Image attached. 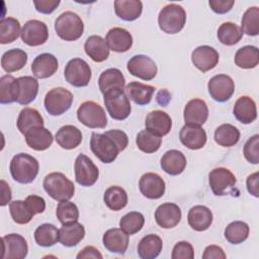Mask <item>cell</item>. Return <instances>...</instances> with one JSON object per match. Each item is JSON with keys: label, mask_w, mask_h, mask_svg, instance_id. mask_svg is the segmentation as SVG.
Listing matches in <instances>:
<instances>
[{"label": "cell", "mask_w": 259, "mask_h": 259, "mask_svg": "<svg viewBox=\"0 0 259 259\" xmlns=\"http://www.w3.org/2000/svg\"><path fill=\"white\" fill-rule=\"evenodd\" d=\"M128 144L127 135L120 130H110L104 134L92 133L90 149L103 163H112Z\"/></svg>", "instance_id": "1"}, {"label": "cell", "mask_w": 259, "mask_h": 259, "mask_svg": "<svg viewBox=\"0 0 259 259\" xmlns=\"http://www.w3.org/2000/svg\"><path fill=\"white\" fill-rule=\"evenodd\" d=\"M9 169L15 181L27 184L31 183L37 176L39 165L34 157L25 153H19L12 158Z\"/></svg>", "instance_id": "2"}, {"label": "cell", "mask_w": 259, "mask_h": 259, "mask_svg": "<svg viewBox=\"0 0 259 259\" xmlns=\"http://www.w3.org/2000/svg\"><path fill=\"white\" fill-rule=\"evenodd\" d=\"M46 192L57 201L69 200L74 196V183L61 172H52L48 174L42 182Z\"/></svg>", "instance_id": "3"}, {"label": "cell", "mask_w": 259, "mask_h": 259, "mask_svg": "<svg viewBox=\"0 0 259 259\" xmlns=\"http://www.w3.org/2000/svg\"><path fill=\"white\" fill-rule=\"evenodd\" d=\"M186 22V12L178 4L171 3L164 6L159 12L158 24L162 31L168 34H175L182 30Z\"/></svg>", "instance_id": "4"}, {"label": "cell", "mask_w": 259, "mask_h": 259, "mask_svg": "<svg viewBox=\"0 0 259 259\" xmlns=\"http://www.w3.org/2000/svg\"><path fill=\"white\" fill-rule=\"evenodd\" d=\"M55 30L59 37L67 41L77 40L84 31L81 17L72 11L63 12L55 21Z\"/></svg>", "instance_id": "5"}, {"label": "cell", "mask_w": 259, "mask_h": 259, "mask_svg": "<svg viewBox=\"0 0 259 259\" xmlns=\"http://www.w3.org/2000/svg\"><path fill=\"white\" fill-rule=\"evenodd\" d=\"M79 121L90 128H103L107 124V117L104 109L98 103L88 100L81 103L77 109Z\"/></svg>", "instance_id": "6"}, {"label": "cell", "mask_w": 259, "mask_h": 259, "mask_svg": "<svg viewBox=\"0 0 259 259\" xmlns=\"http://www.w3.org/2000/svg\"><path fill=\"white\" fill-rule=\"evenodd\" d=\"M45 108L51 115L58 116L65 113L73 103V94L66 88L51 89L45 97Z\"/></svg>", "instance_id": "7"}, {"label": "cell", "mask_w": 259, "mask_h": 259, "mask_svg": "<svg viewBox=\"0 0 259 259\" xmlns=\"http://www.w3.org/2000/svg\"><path fill=\"white\" fill-rule=\"evenodd\" d=\"M103 97L107 112L113 119L123 120L130 115L132 106L124 90L109 91Z\"/></svg>", "instance_id": "8"}, {"label": "cell", "mask_w": 259, "mask_h": 259, "mask_svg": "<svg viewBox=\"0 0 259 259\" xmlns=\"http://www.w3.org/2000/svg\"><path fill=\"white\" fill-rule=\"evenodd\" d=\"M91 69L86 61L80 58L70 60L64 70L66 81L75 87H85L91 80Z\"/></svg>", "instance_id": "9"}, {"label": "cell", "mask_w": 259, "mask_h": 259, "mask_svg": "<svg viewBox=\"0 0 259 259\" xmlns=\"http://www.w3.org/2000/svg\"><path fill=\"white\" fill-rule=\"evenodd\" d=\"M208 181L213 194L223 196L233 192L237 179L229 169L219 167L212 169L209 172Z\"/></svg>", "instance_id": "10"}, {"label": "cell", "mask_w": 259, "mask_h": 259, "mask_svg": "<svg viewBox=\"0 0 259 259\" xmlns=\"http://www.w3.org/2000/svg\"><path fill=\"white\" fill-rule=\"evenodd\" d=\"M75 179L81 186H92L99 177V170L95 164L84 154H80L75 160Z\"/></svg>", "instance_id": "11"}, {"label": "cell", "mask_w": 259, "mask_h": 259, "mask_svg": "<svg viewBox=\"0 0 259 259\" xmlns=\"http://www.w3.org/2000/svg\"><path fill=\"white\" fill-rule=\"evenodd\" d=\"M22 41L30 47L44 45L49 38V29L45 22L36 19L28 20L21 29Z\"/></svg>", "instance_id": "12"}, {"label": "cell", "mask_w": 259, "mask_h": 259, "mask_svg": "<svg viewBox=\"0 0 259 259\" xmlns=\"http://www.w3.org/2000/svg\"><path fill=\"white\" fill-rule=\"evenodd\" d=\"M207 89L213 100L218 102H226L234 94L235 83L230 76L219 74L210 78L207 83Z\"/></svg>", "instance_id": "13"}, {"label": "cell", "mask_w": 259, "mask_h": 259, "mask_svg": "<svg viewBox=\"0 0 259 259\" xmlns=\"http://www.w3.org/2000/svg\"><path fill=\"white\" fill-rule=\"evenodd\" d=\"M126 69L133 76L146 81L154 79L158 72L155 62L145 55H136L132 57L127 62Z\"/></svg>", "instance_id": "14"}, {"label": "cell", "mask_w": 259, "mask_h": 259, "mask_svg": "<svg viewBox=\"0 0 259 259\" xmlns=\"http://www.w3.org/2000/svg\"><path fill=\"white\" fill-rule=\"evenodd\" d=\"M2 245L3 259H23L27 255L26 240L19 234H9L2 237Z\"/></svg>", "instance_id": "15"}, {"label": "cell", "mask_w": 259, "mask_h": 259, "mask_svg": "<svg viewBox=\"0 0 259 259\" xmlns=\"http://www.w3.org/2000/svg\"><path fill=\"white\" fill-rule=\"evenodd\" d=\"M165 182L163 178L153 172H148L142 175L139 181L141 193L150 199H158L165 193Z\"/></svg>", "instance_id": "16"}, {"label": "cell", "mask_w": 259, "mask_h": 259, "mask_svg": "<svg viewBox=\"0 0 259 259\" xmlns=\"http://www.w3.org/2000/svg\"><path fill=\"white\" fill-rule=\"evenodd\" d=\"M219 53L209 46H199L191 54V62L199 71L207 72L219 63Z\"/></svg>", "instance_id": "17"}, {"label": "cell", "mask_w": 259, "mask_h": 259, "mask_svg": "<svg viewBox=\"0 0 259 259\" xmlns=\"http://www.w3.org/2000/svg\"><path fill=\"white\" fill-rule=\"evenodd\" d=\"M183 116L185 124L202 125L208 117V107L205 101L199 98L189 100L184 107Z\"/></svg>", "instance_id": "18"}, {"label": "cell", "mask_w": 259, "mask_h": 259, "mask_svg": "<svg viewBox=\"0 0 259 259\" xmlns=\"http://www.w3.org/2000/svg\"><path fill=\"white\" fill-rule=\"evenodd\" d=\"M179 139L186 148L190 150H198L204 147L207 137L205 131L201 126L185 124L180 130Z\"/></svg>", "instance_id": "19"}, {"label": "cell", "mask_w": 259, "mask_h": 259, "mask_svg": "<svg viewBox=\"0 0 259 259\" xmlns=\"http://www.w3.org/2000/svg\"><path fill=\"white\" fill-rule=\"evenodd\" d=\"M155 220L163 229L174 228L181 220V209L177 204L172 202L162 203L155 211Z\"/></svg>", "instance_id": "20"}, {"label": "cell", "mask_w": 259, "mask_h": 259, "mask_svg": "<svg viewBox=\"0 0 259 259\" xmlns=\"http://www.w3.org/2000/svg\"><path fill=\"white\" fill-rule=\"evenodd\" d=\"M146 130L159 137L169 134L172 127V119L168 113L162 110L151 111L145 121Z\"/></svg>", "instance_id": "21"}, {"label": "cell", "mask_w": 259, "mask_h": 259, "mask_svg": "<svg viewBox=\"0 0 259 259\" xmlns=\"http://www.w3.org/2000/svg\"><path fill=\"white\" fill-rule=\"evenodd\" d=\"M102 243L109 252L124 254L128 247L130 238L128 235L121 229L113 228L107 230L104 233L102 237Z\"/></svg>", "instance_id": "22"}, {"label": "cell", "mask_w": 259, "mask_h": 259, "mask_svg": "<svg viewBox=\"0 0 259 259\" xmlns=\"http://www.w3.org/2000/svg\"><path fill=\"white\" fill-rule=\"evenodd\" d=\"M105 41L109 50L116 53H124L132 48L133 36L122 27H113L106 33Z\"/></svg>", "instance_id": "23"}, {"label": "cell", "mask_w": 259, "mask_h": 259, "mask_svg": "<svg viewBox=\"0 0 259 259\" xmlns=\"http://www.w3.org/2000/svg\"><path fill=\"white\" fill-rule=\"evenodd\" d=\"M59 64L57 58L49 53H44L35 57L31 64L32 74L39 79L53 76L58 70Z\"/></svg>", "instance_id": "24"}, {"label": "cell", "mask_w": 259, "mask_h": 259, "mask_svg": "<svg viewBox=\"0 0 259 259\" xmlns=\"http://www.w3.org/2000/svg\"><path fill=\"white\" fill-rule=\"evenodd\" d=\"M27 146L35 151H45L53 144L52 133L44 126H35L27 131L24 135Z\"/></svg>", "instance_id": "25"}, {"label": "cell", "mask_w": 259, "mask_h": 259, "mask_svg": "<svg viewBox=\"0 0 259 259\" xmlns=\"http://www.w3.org/2000/svg\"><path fill=\"white\" fill-rule=\"evenodd\" d=\"M125 79L120 70L116 68H110L103 71L98 79V85L101 93H105L113 90H124Z\"/></svg>", "instance_id": "26"}, {"label": "cell", "mask_w": 259, "mask_h": 259, "mask_svg": "<svg viewBox=\"0 0 259 259\" xmlns=\"http://www.w3.org/2000/svg\"><path fill=\"white\" fill-rule=\"evenodd\" d=\"M188 225L191 229L197 232L207 230L212 223V212L204 205H194L187 214Z\"/></svg>", "instance_id": "27"}, {"label": "cell", "mask_w": 259, "mask_h": 259, "mask_svg": "<svg viewBox=\"0 0 259 259\" xmlns=\"http://www.w3.org/2000/svg\"><path fill=\"white\" fill-rule=\"evenodd\" d=\"M233 113L238 121L245 124H249L257 118L256 103L249 96H241L235 102Z\"/></svg>", "instance_id": "28"}, {"label": "cell", "mask_w": 259, "mask_h": 259, "mask_svg": "<svg viewBox=\"0 0 259 259\" xmlns=\"http://www.w3.org/2000/svg\"><path fill=\"white\" fill-rule=\"evenodd\" d=\"M38 92V82L31 76L17 78V99L16 102L27 105L32 102Z\"/></svg>", "instance_id": "29"}, {"label": "cell", "mask_w": 259, "mask_h": 259, "mask_svg": "<svg viewBox=\"0 0 259 259\" xmlns=\"http://www.w3.org/2000/svg\"><path fill=\"white\" fill-rule=\"evenodd\" d=\"M186 163L187 161L184 154L178 150L167 151L160 161L162 170L173 176L181 174L186 167Z\"/></svg>", "instance_id": "30"}, {"label": "cell", "mask_w": 259, "mask_h": 259, "mask_svg": "<svg viewBox=\"0 0 259 259\" xmlns=\"http://www.w3.org/2000/svg\"><path fill=\"white\" fill-rule=\"evenodd\" d=\"M84 237V226L78 222L63 225L59 230V241L65 247H74L78 245Z\"/></svg>", "instance_id": "31"}, {"label": "cell", "mask_w": 259, "mask_h": 259, "mask_svg": "<svg viewBox=\"0 0 259 259\" xmlns=\"http://www.w3.org/2000/svg\"><path fill=\"white\" fill-rule=\"evenodd\" d=\"M81 131L74 125L67 124L58 130L56 134V141L58 145L65 150H72L77 148L82 142Z\"/></svg>", "instance_id": "32"}, {"label": "cell", "mask_w": 259, "mask_h": 259, "mask_svg": "<svg viewBox=\"0 0 259 259\" xmlns=\"http://www.w3.org/2000/svg\"><path fill=\"white\" fill-rule=\"evenodd\" d=\"M84 50L87 56L97 63L103 62L109 57V48L100 35L89 36L84 44Z\"/></svg>", "instance_id": "33"}, {"label": "cell", "mask_w": 259, "mask_h": 259, "mask_svg": "<svg viewBox=\"0 0 259 259\" xmlns=\"http://www.w3.org/2000/svg\"><path fill=\"white\" fill-rule=\"evenodd\" d=\"M143 10V3L140 0H116L114 1L115 14L124 21L138 19Z\"/></svg>", "instance_id": "34"}, {"label": "cell", "mask_w": 259, "mask_h": 259, "mask_svg": "<svg viewBox=\"0 0 259 259\" xmlns=\"http://www.w3.org/2000/svg\"><path fill=\"white\" fill-rule=\"evenodd\" d=\"M163 248L162 239L155 234L146 235L138 245V254L142 259H154L159 256Z\"/></svg>", "instance_id": "35"}, {"label": "cell", "mask_w": 259, "mask_h": 259, "mask_svg": "<svg viewBox=\"0 0 259 259\" xmlns=\"http://www.w3.org/2000/svg\"><path fill=\"white\" fill-rule=\"evenodd\" d=\"M156 88L151 85L141 82H131L126 86V91L130 98L138 105L149 104L152 100Z\"/></svg>", "instance_id": "36"}, {"label": "cell", "mask_w": 259, "mask_h": 259, "mask_svg": "<svg viewBox=\"0 0 259 259\" xmlns=\"http://www.w3.org/2000/svg\"><path fill=\"white\" fill-rule=\"evenodd\" d=\"M27 62V54L20 49H12L5 52L1 58V67L7 73L22 69Z\"/></svg>", "instance_id": "37"}, {"label": "cell", "mask_w": 259, "mask_h": 259, "mask_svg": "<svg viewBox=\"0 0 259 259\" xmlns=\"http://www.w3.org/2000/svg\"><path fill=\"white\" fill-rule=\"evenodd\" d=\"M17 128L22 135L35 126H44V118L41 114L31 107L23 108L17 118Z\"/></svg>", "instance_id": "38"}, {"label": "cell", "mask_w": 259, "mask_h": 259, "mask_svg": "<svg viewBox=\"0 0 259 259\" xmlns=\"http://www.w3.org/2000/svg\"><path fill=\"white\" fill-rule=\"evenodd\" d=\"M235 64L242 69H252L259 64V51L257 47L245 46L240 48L234 58Z\"/></svg>", "instance_id": "39"}, {"label": "cell", "mask_w": 259, "mask_h": 259, "mask_svg": "<svg viewBox=\"0 0 259 259\" xmlns=\"http://www.w3.org/2000/svg\"><path fill=\"white\" fill-rule=\"evenodd\" d=\"M103 200L108 208L113 211H117L125 207L127 204V194L122 187L113 185L105 190Z\"/></svg>", "instance_id": "40"}, {"label": "cell", "mask_w": 259, "mask_h": 259, "mask_svg": "<svg viewBox=\"0 0 259 259\" xmlns=\"http://www.w3.org/2000/svg\"><path fill=\"white\" fill-rule=\"evenodd\" d=\"M240 140L239 130L230 123H224L214 131V141L223 147L235 146Z\"/></svg>", "instance_id": "41"}, {"label": "cell", "mask_w": 259, "mask_h": 259, "mask_svg": "<svg viewBox=\"0 0 259 259\" xmlns=\"http://www.w3.org/2000/svg\"><path fill=\"white\" fill-rule=\"evenodd\" d=\"M34 240L41 247L54 246L59 241V230L52 224H42L34 231Z\"/></svg>", "instance_id": "42"}, {"label": "cell", "mask_w": 259, "mask_h": 259, "mask_svg": "<svg viewBox=\"0 0 259 259\" xmlns=\"http://www.w3.org/2000/svg\"><path fill=\"white\" fill-rule=\"evenodd\" d=\"M21 34L20 23L13 17L2 18L0 21V42L2 45L10 44Z\"/></svg>", "instance_id": "43"}, {"label": "cell", "mask_w": 259, "mask_h": 259, "mask_svg": "<svg viewBox=\"0 0 259 259\" xmlns=\"http://www.w3.org/2000/svg\"><path fill=\"white\" fill-rule=\"evenodd\" d=\"M243 31L240 26L233 22H224L218 29L219 40L226 46H234L241 40Z\"/></svg>", "instance_id": "44"}, {"label": "cell", "mask_w": 259, "mask_h": 259, "mask_svg": "<svg viewBox=\"0 0 259 259\" xmlns=\"http://www.w3.org/2000/svg\"><path fill=\"white\" fill-rule=\"evenodd\" d=\"M136 143L138 148L147 154L155 153L159 150L162 144V137L154 135L148 130L141 131L136 138Z\"/></svg>", "instance_id": "45"}, {"label": "cell", "mask_w": 259, "mask_h": 259, "mask_svg": "<svg viewBox=\"0 0 259 259\" xmlns=\"http://www.w3.org/2000/svg\"><path fill=\"white\" fill-rule=\"evenodd\" d=\"M249 226L241 221L230 223L225 229V238L231 244H241L249 236Z\"/></svg>", "instance_id": "46"}, {"label": "cell", "mask_w": 259, "mask_h": 259, "mask_svg": "<svg viewBox=\"0 0 259 259\" xmlns=\"http://www.w3.org/2000/svg\"><path fill=\"white\" fill-rule=\"evenodd\" d=\"M17 99V79L11 75H4L0 79V102L8 104Z\"/></svg>", "instance_id": "47"}, {"label": "cell", "mask_w": 259, "mask_h": 259, "mask_svg": "<svg viewBox=\"0 0 259 259\" xmlns=\"http://www.w3.org/2000/svg\"><path fill=\"white\" fill-rule=\"evenodd\" d=\"M11 218L16 224H28L34 217V212L30 209L25 200H14L9 204Z\"/></svg>", "instance_id": "48"}, {"label": "cell", "mask_w": 259, "mask_h": 259, "mask_svg": "<svg viewBox=\"0 0 259 259\" xmlns=\"http://www.w3.org/2000/svg\"><path fill=\"white\" fill-rule=\"evenodd\" d=\"M241 29L243 33L250 36L258 35L259 33V8L253 6L248 8L243 14L241 20Z\"/></svg>", "instance_id": "49"}, {"label": "cell", "mask_w": 259, "mask_h": 259, "mask_svg": "<svg viewBox=\"0 0 259 259\" xmlns=\"http://www.w3.org/2000/svg\"><path fill=\"white\" fill-rule=\"evenodd\" d=\"M145 224L144 215L139 211H131L124 214L119 221L120 229L127 235H134L142 230Z\"/></svg>", "instance_id": "50"}, {"label": "cell", "mask_w": 259, "mask_h": 259, "mask_svg": "<svg viewBox=\"0 0 259 259\" xmlns=\"http://www.w3.org/2000/svg\"><path fill=\"white\" fill-rule=\"evenodd\" d=\"M56 214L62 225H67L78 221L79 209L75 203L69 200L59 201Z\"/></svg>", "instance_id": "51"}, {"label": "cell", "mask_w": 259, "mask_h": 259, "mask_svg": "<svg viewBox=\"0 0 259 259\" xmlns=\"http://www.w3.org/2000/svg\"><path fill=\"white\" fill-rule=\"evenodd\" d=\"M246 160L251 164L259 163V136L254 135L248 139L243 150Z\"/></svg>", "instance_id": "52"}, {"label": "cell", "mask_w": 259, "mask_h": 259, "mask_svg": "<svg viewBox=\"0 0 259 259\" xmlns=\"http://www.w3.org/2000/svg\"><path fill=\"white\" fill-rule=\"evenodd\" d=\"M172 259H193L194 250L192 245L186 241H180L175 244L171 254Z\"/></svg>", "instance_id": "53"}, {"label": "cell", "mask_w": 259, "mask_h": 259, "mask_svg": "<svg viewBox=\"0 0 259 259\" xmlns=\"http://www.w3.org/2000/svg\"><path fill=\"white\" fill-rule=\"evenodd\" d=\"M36 11L42 14H51L59 6V0H39L33 2Z\"/></svg>", "instance_id": "54"}, {"label": "cell", "mask_w": 259, "mask_h": 259, "mask_svg": "<svg viewBox=\"0 0 259 259\" xmlns=\"http://www.w3.org/2000/svg\"><path fill=\"white\" fill-rule=\"evenodd\" d=\"M234 0H209L208 4L211 10L219 14H224L229 12L234 5Z\"/></svg>", "instance_id": "55"}, {"label": "cell", "mask_w": 259, "mask_h": 259, "mask_svg": "<svg viewBox=\"0 0 259 259\" xmlns=\"http://www.w3.org/2000/svg\"><path fill=\"white\" fill-rule=\"evenodd\" d=\"M26 203L28 204V206L30 207V209L34 212V214L36 213H41L45 211L46 209V201L42 197L37 196V195H28L25 198Z\"/></svg>", "instance_id": "56"}, {"label": "cell", "mask_w": 259, "mask_h": 259, "mask_svg": "<svg viewBox=\"0 0 259 259\" xmlns=\"http://www.w3.org/2000/svg\"><path fill=\"white\" fill-rule=\"evenodd\" d=\"M203 259H225L226 254L220 246L217 245H209L204 249L202 254Z\"/></svg>", "instance_id": "57"}, {"label": "cell", "mask_w": 259, "mask_h": 259, "mask_svg": "<svg viewBox=\"0 0 259 259\" xmlns=\"http://www.w3.org/2000/svg\"><path fill=\"white\" fill-rule=\"evenodd\" d=\"M246 184L248 192L255 197H259V173L255 172L249 175L247 177Z\"/></svg>", "instance_id": "58"}, {"label": "cell", "mask_w": 259, "mask_h": 259, "mask_svg": "<svg viewBox=\"0 0 259 259\" xmlns=\"http://www.w3.org/2000/svg\"><path fill=\"white\" fill-rule=\"evenodd\" d=\"M85 258H94V259H101L102 254L93 246H86L83 248L78 254L77 259H85Z\"/></svg>", "instance_id": "59"}, {"label": "cell", "mask_w": 259, "mask_h": 259, "mask_svg": "<svg viewBox=\"0 0 259 259\" xmlns=\"http://www.w3.org/2000/svg\"><path fill=\"white\" fill-rule=\"evenodd\" d=\"M0 186H1V202L0 204L2 206L8 204V202H10L11 200V189L9 187V185L2 179L0 181Z\"/></svg>", "instance_id": "60"}, {"label": "cell", "mask_w": 259, "mask_h": 259, "mask_svg": "<svg viewBox=\"0 0 259 259\" xmlns=\"http://www.w3.org/2000/svg\"><path fill=\"white\" fill-rule=\"evenodd\" d=\"M171 96L167 90H160L157 95V101L162 106H166L167 103L170 101Z\"/></svg>", "instance_id": "61"}]
</instances>
